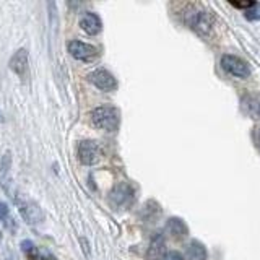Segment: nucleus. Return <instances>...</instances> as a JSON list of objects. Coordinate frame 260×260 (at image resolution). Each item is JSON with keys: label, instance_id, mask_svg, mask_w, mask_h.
<instances>
[{"label": "nucleus", "instance_id": "f257e3e1", "mask_svg": "<svg viewBox=\"0 0 260 260\" xmlns=\"http://www.w3.org/2000/svg\"><path fill=\"white\" fill-rule=\"evenodd\" d=\"M91 120L98 129L114 132L119 127L120 116L119 111L112 108V106H99V108H95L93 112H91Z\"/></svg>", "mask_w": 260, "mask_h": 260}, {"label": "nucleus", "instance_id": "f03ea898", "mask_svg": "<svg viewBox=\"0 0 260 260\" xmlns=\"http://www.w3.org/2000/svg\"><path fill=\"white\" fill-rule=\"evenodd\" d=\"M221 69L224 72H228L229 75L237 76V78H247L251 75V70H249L247 64L244 62L241 57L233 54H224L221 57Z\"/></svg>", "mask_w": 260, "mask_h": 260}, {"label": "nucleus", "instance_id": "7ed1b4c3", "mask_svg": "<svg viewBox=\"0 0 260 260\" xmlns=\"http://www.w3.org/2000/svg\"><path fill=\"white\" fill-rule=\"evenodd\" d=\"M101 155H103V151H101L99 145L96 143V142H93V140L80 142V145H78V158H80V161L83 163V165H86V166L96 165V163L101 160Z\"/></svg>", "mask_w": 260, "mask_h": 260}, {"label": "nucleus", "instance_id": "20e7f679", "mask_svg": "<svg viewBox=\"0 0 260 260\" xmlns=\"http://www.w3.org/2000/svg\"><path fill=\"white\" fill-rule=\"evenodd\" d=\"M109 202L117 208H127L134 202V190L129 184H119L116 186L109 193Z\"/></svg>", "mask_w": 260, "mask_h": 260}, {"label": "nucleus", "instance_id": "39448f33", "mask_svg": "<svg viewBox=\"0 0 260 260\" xmlns=\"http://www.w3.org/2000/svg\"><path fill=\"white\" fill-rule=\"evenodd\" d=\"M69 52L72 54L75 59L81 60V62H91V60H95L98 57V49L91 44L81 43V41H70Z\"/></svg>", "mask_w": 260, "mask_h": 260}, {"label": "nucleus", "instance_id": "423d86ee", "mask_svg": "<svg viewBox=\"0 0 260 260\" xmlns=\"http://www.w3.org/2000/svg\"><path fill=\"white\" fill-rule=\"evenodd\" d=\"M88 80L101 91H112L117 88L116 78L104 69H98V70H95V72H91L88 75Z\"/></svg>", "mask_w": 260, "mask_h": 260}, {"label": "nucleus", "instance_id": "0eeeda50", "mask_svg": "<svg viewBox=\"0 0 260 260\" xmlns=\"http://www.w3.org/2000/svg\"><path fill=\"white\" fill-rule=\"evenodd\" d=\"M8 65L18 76H26L28 75V54H26V50L24 49L17 50Z\"/></svg>", "mask_w": 260, "mask_h": 260}, {"label": "nucleus", "instance_id": "6e6552de", "mask_svg": "<svg viewBox=\"0 0 260 260\" xmlns=\"http://www.w3.org/2000/svg\"><path fill=\"white\" fill-rule=\"evenodd\" d=\"M80 26L81 29L86 33V34H91V36H95V34H98L101 31V20L96 13H85L83 17L80 18Z\"/></svg>", "mask_w": 260, "mask_h": 260}, {"label": "nucleus", "instance_id": "1a4fd4ad", "mask_svg": "<svg viewBox=\"0 0 260 260\" xmlns=\"http://www.w3.org/2000/svg\"><path fill=\"white\" fill-rule=\"evenodd\" d=\"M165 256H166L165 237H163L161 234H156V236L151 239L150 249H148V252H146V259L148 260H163Z\"/></svg>", "mask_w": 260, "mask_h": 260}, {"label": "nucleus", "instance_id": "9d476101", "mask_svg": "<svg viewBox=\"0 0 260 260\" xmlns=\"http://www.w3.org/2000/svg\"><path fill=\"white\" fill-rule=\"evenodd\" d=\"M20 208V213H22V216L26 220L28 223H39L41 220H43V213H41L39 207L34 205L33 202H22L18 205Z\"/></svg>", "mask_w": 260, "mask_h": 260}, {"label": "nucleus", "instance_id": "9b49d317", "mask_svg": "<svg viewBox=\"0 0 260 260\" xmlns=\"http://www.w3.org/2000/svg\"><path fill=\"white\" fill-rule=\"evenodd\" d=\"M166 229H167V233L171 234V237L177 239V241H179V239H184L189 233L186 223L179 220V218H171L166 224Z\"/></svg>", "mask_w": 260, "mask_h": 260}, {"label": "nucleus", "instance_id": "f8f14e48", "mask_svg": "<svg viewBox=\"0 0 260 260\" xmlns=\"http://www.w3.org/2000/svg\"><path fill=\"white\" fill-rule=\"evenodd\" d=\"M189 260H207V249L202 242L192 241L187 247Z\"/></svg>", "mask_w": 260, "mask_h": 260}, {"label": "nucleus", "instance_id": "ddd939ff", "mask_svg": "<svg viewBox=\"0 0 260 260\" xmlns=\"http://www.w3.org/2000/svg\"><path fill=\"white\" fill-rule=\"evenodd\" d=\"M210 24H212L210 18H208V15L205 12L197 13L192 20V28L197 29L198 33H207L210 29Z\"/></svg>", "mask_w": 260, "mask_h": 260}, {"label": "nucleus", "instance_id": "4468645a", "mask_svg": "<svg viewBox=\"0 0 260 260\" xmlns=\"http://www.w3.org/2000/svg\"><path fill=\"white\" fill-rule=\"evenodd\" d=\"M247 20H251V22H257L260 20V3L259 2H254V5L251 8H247L246 12H244Z\"/></svg>", "mask_w": 260, "mask_h": 260}, {"label": "nucleus", "instance_id": "2eb2a0df", "mask_svg": "<svg viewBox=\"0 0 260 260\" xmlns=\"http://www.w3.org/2000/svg\"><path fill=\"white\" fill-rule=\"evenodd\" d=\"M163 260H184V257H182L179 252L171 251V252H166V256L163 257Z\"/></svg>", "mask_w": 260, "mask_h": 260}, {"label": "nucleus", "instance_id": "dca6fc26", "mask_svg": "<svg viewBox=\"0 0 260 260\" xmlns=\"http://www.w3.org/2000/svg\"><path fill=\"white\" fill-rule=\"evenodd\" d=\"M8 216V207L0 202V220H5Z\"/></svg>", "mask_w": 260, "mask_h": 260}, {"label": "nucleus", "instance_id": "f3484780", "mask_svg": "<svg viewBox=\"0 0 260 260\" xmlns=\"http://www.w3.org/2000/svg\"><path fill=\"white\" fill-rule=\"evenodd\" d=\"M257 140H259V146H260V130H259V134H257Z\"/></svg>", "mask_w": 260, "mask_h": 260}, {"label": "nucleus", "instance_id": "a211bd4d", "mask_svg": "<svg viewBox=\"0 0 260 260\" xmlns=\"http://www.w3.org/2000/svg\"><path fill=\"white\" fill-rule=\"evenodd\" d=\"M259 114H260V106H259Z\"/></svg>", "mask_w": 260, "mask_h": 260}]
</instances>
